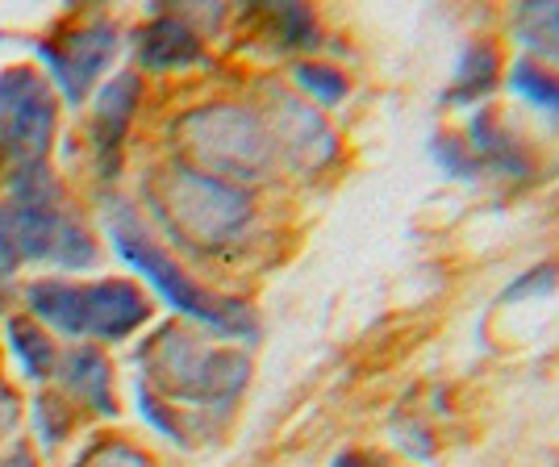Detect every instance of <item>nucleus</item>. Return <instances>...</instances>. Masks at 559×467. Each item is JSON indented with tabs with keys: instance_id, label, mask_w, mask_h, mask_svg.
Returning a JSON list of instances; mask_svg holds the SVG:
<instances>
[{
	"instance_id": "obj_21",
	"label": "nucleus",
	"mask_w": 559,
	"mask_h": 467,
	"mask_svg": "<svg viewBox=\"0 0 559 467\" xmlns=\"http://www.w3.org/2000/svg\"><path fill=\"white\" fill-rule=\"evenodd\" d=\"M551 284H556V267H535L526 280L513 284L506 297H510V301H518V297H526V292H538V288H551Z\"/></svg>"
},
{
	"instance_id": "obj_24",
	"label": "nucleus",
	"mask_w": 559,
	"mask_h": 467,
	"mask_svg": "<svg viewBox=\"0 0 559 467\" xmlns=\"http://www.w3.org/2000/svg\"><path fill=\"white\" fill-rule=\"evenodd\" d=\"M334 467H372V464H368L364 455H343V459H338Z\"/></svg>"
},
{
	"instance_id": "obj_17",
	"label": "nucleus",
	"mask_w": 559,
	"mask_h": 467,
	"mask_svg": "<svg viewBox=\"0 0 559 467\" xmlns=\"http://www.w3.org/2000/svg\"><path fill=\"white\" fill-rule=\"evenodd\" d=\"M297 84H301L313 100H322V105H334V100L347 96V75L334 68H322V63H301V68H297Z\"/></svg>"
},
{
	"instance_id": "obj_18",
	"label": "nucleus",
	"mask_w": 559,
	"mask_h": 467,
	"mask_svg": "<svg viewBox=\"0 0 559 467\" xmlns=\"http://www.w3.org/2000/svg\"><path fill=\"white\" fill-rule=\"evenodd\" d=\"M34 426H38V439L47 446H55L63 434H68L71 426V414H68V400L63 397H38L34 400Z\"/></svg>"
},
{
	"instance_id": "obj_15",
	"label": "nucleus",
	"mask_w": 559,
	"mask_h": 467,
	"mask_svg": "<svg viewBox=\"0 0 559 467\" xmlns=\"http://www.w3.org/2000/svg\"><path fill=\"white\" fill-rule=\"evenodd\" d=\"M510 93L522 96L535 109H547V113L559 117V71L538 68L531 59H518L510 68Z\"/></svg>"
},
{
	"instance_id": "obj_14",
	"label": "nucleus",
	"mask_w": 559,
	"mask_h": 467,
	"mask_svg": "<svg viewBox=\"0 0 559 467\" xmlns=\"http://www.w3.org/2000/svg\"><path fill=\"white\" fill-rule=\"evenodd\" d=\"M4 330H9V347L17 350V359H22L25 375H34V380H47V375L55 372V363H59L47 334L34 326L29 318H9V322H4Z\"/></svg>"
},
{
	"instance_id": "obj_5",
	"label": "nucleus",
	"mask_w": 559,
	"mask_h": 467,
	"mask_svg": "<svg viewBox=\"0 0 559 467\" xmlns=\"http://www.w3.org/2000/svg\"><path fill=\"white\" fill-rule=\"evenodd\" d=\"M159 209L197 247H222L251 221V201L242 188L201 176L192 167H171L159 180Z\"/></svg>"
},
{
	"instance_id": "obj_13",
	"label": "nucleus",
	"mask_w": 559,
	"mask_h": 467,
	"mask_svg": "<svg viewBox=\"0 0 559 467\" xmlns=\"http://www.w3.org/2000/svg\"><path fill=\"white\" fill-rule=\"evenodd\" d=\"M134 100H139V80L134 75H117L109 80L100 96H96V134L105 146H117L126 134V121L134 117Z\"/></svg>"
},
{
	"instance_id": "obj_2",
	"label": "nucleus",
	"mask_w": 559,
	"mask_h": 467,
	"mask_svg": "<svg viewBox=\"0 0 559 467\" xmlns=\"http://www.w3.org/2000/svg\"><path fill=\"white\" fill-rule=\"evenodd\" d=\"M29 309L50 322L59 334H93V338H126L139 330L151 313V304L134 284L100 280V284H63L38 280L25 292Z\"/></svg>"
},
{
	"instance_id": "obj_16",
	"label": "nucleus",
	"mask_w": 559,
	"mask_h": 467,
	"mask_svg": "<svg viewBox=\"0 0 559 467\" xmlns=\"http://www.w3.org/2000/svg\"><path fill=\"white\" fill-rule=\"evenodd\" d=\"M518 34L547 63H559V4H526L518 13Z\"/></svg>"
},
{
	"instance_id": "obj_6",
	"label": "nucleus",
	"mask_w": 559,
	"mask_h": 467,
	"mask_svg": "<svg viewBox=\"0 0 559 467\" xmlns=\"http://www.w3.org/2000/svg\"><path fill=\"white\" fill-rule=\"evenodd\" d=\"M55 139V96L34 68L0 71V146L17 167H43Z\"/></svg>"
},
{
	"instance_id": "obj_22",
	"label": "nucleus",
	"mask_w": 559,
	"mask_h": 467,
	"mask_svg": "<svg viewBox=\"0 0 559 467\" xmlns=\"http://www.w3.org/2000/svg\"><path fill=\"white\" fill-rule=\"evenodd\" d=\"M13 426H17V397H13L9 384L0 380V439H4Z\"/></svg>"
},
{
	"instance_id": "obj_3",
	"label": "nucleus",
	"mask_w": 559,
	"mask_h": 467,
	"mask_svg": "<svg viewBox=\"0 0 559 467\" xmlns=\"http://www.w3.org/2000/svg\"><path fill=\"white\" fill-rule=\"evenodd\" d=\"M180 142L192 155V171L213 180H255L272 164L267 125L251 109L238 105H210L180 121Z\"/></svg>"
},
{
	"instance_id": "obj_11",
	"label": "nucleus",
	"mask_w": 559,
	"mask_h": 467,
	"mask_svg": "<svg viewBox=\"0 0 559 467\" xmlns=\"http://www.w3.org/2000/svg\"><path fill=\"white\" fill-rule=\"evenodd\" d=\"M55 368L63 375V388H68L71 397L88 400L100 414H117L114 384H109V363H105L100 350L75 347V350H68L63 363H55Z\"/></svg>"
},
{
	"instance_id": "obj_4",
	"label": "nucleus",
	"mask_w": 559,
	"mask_h": 467,
	"mask_svg": "<svg viewBox=\"0 0 559 467\" xmlns=\"http://www.w3.org/2000/svg\"><path fill=\"white\" fill-rule=\"evenodd\" d=\"M114 242H117V251H121V259L155 284L159 297H164L167 304H176L180 313L197 318L201 326L217 330V334H226V338H251V334H255V318L247 313V304L226 301V297H213V292H205L201 284H192L185 272H180V267H176V263H171V259L139 230V226L114 221Z\"/></svg>"
},
{
	"instance_id": "obj_1",
	"label": "nucleus",
	"mask_w": 559,
	"mask_h": 467,
	"mask_svg": "<svg viewBox=\"0 0 559 467\" xmlns=\"http://www.w3.org/2000/svg\"><path fill=\"white\" fill-rule=\"evenodd\" d=\"M146 380L159 384L164 397H180L192 405H226L247 384L251 363L234 350L210 347L188 330L167 326L142 347Z\"/></svg>"
},
{
	"instance_id": "obj_20",
	"label": "nucleus",
	"mask_w": 559,
	"mask_h": 467,
	"mask_svg": "<svg viewBox=\"0 0 559 467\" xmlns=\"http://www.w3.org/2000/svg\"><path fill=\"white\" fill-rule=\"evenodd\" d=\"M17 247H13V238H9V226H4V209H0V297H4V288L13 280V272H17Z\"/></svg>"
},
{
	"instance_id": "obj_7",
	"label": "nucleus",
	"mask_w": 559,
	"mask_h": 467,
	"mask_svg": "<svg viewBox=\"0 0 559 467\" xmlns=\"http://www.w3.org/2000/svg\"><path fill=\"white\" fill-rule=\"evenodd\" d=\"M117 47V29L109 22H93L84 29H75L63 38V47H38V55L47 59V68L55 71V80L63 84L68 100H80L88 93L100 68L109 63V55Z\"/></svg>"
},
{
	"instance_id": "obj_8",
	"label": "nucleus",
	"mask_w": 559,
	"mask_h": 467,
	"mask_svg": "<svg viewBox=\"0 0 559 467\" xmlns=\"http://www.w3.org/2000/svg\"><path fill=\"white\" fill-rule=\"evenodd\" d=\"M267 139L301 167H322L334 155V134L326 130V121L313 113L309 105H301V100H293V96L284 93H272Z\"/></svg>"
},
{
	"instance_id": "obj_9",
	"label": "nucleus",
	"mask_w": 559,
	"mask_h": 467,
	"mask_svg": "<svg viewBox=\"0 0 559 467\" xmlns=\"http://www.w3.org/2000/svg\"><path fill=\"white\" fill-rule=\"evenodd\" d=\"M467 155L476 171H501V176H526L531 171V155L518 146L510 130L501 125L497 113L472 117V130H467Z\"/></svg>"
},
{
	"instance_id": "obj_12",
	"label": "nucleus",
	"mask_w": 559,
	"mask_h": 467,
	"mask_svg": "<svg viewBox=\"0 0 559 467\" xmlns=\"http://www.w3.org/2000/svg\"><path fill=\"white\" fill-rule=\"evenodd\" d=\"M497 71H501V50L492 43H472L460 59V71H455V84L447 88V105H476L480 96L492 93L497 84Z\"/></svg>"
},
{
	"instance_id": "obj_23",
	"label": "nucleus",
	"mask_w": 559,
	"mask_h": 467,
	"mask_svg": "<svg viewBox=\"0 0 559 467\" xmlns=\"http://www.w3.org/2000/svg\"><path fill=\"white\" fill-rule=\"evenodd\" d=\"M0 467H34V459H29V451H25V446H13V451L0 459Z\"/></svg>"
},
{
	"instance_id": "obj_10",
	"label": "nucleus",
	"mask_w": 559,
	"mask_h": 467,
	"mask_svg": "<svg viewBox=\"0 0 559 467\" xmlns=\"http://www.w3.org/2000/svg\"><path fill=\"white\" fill-rule=\"evenodd\" d=\"M139 63L146 71H171L201 63V38L176 17H159L139 34Z\"/></svg>"
},
{
	"instance_id": "obj_19",
	"label": "nucleus",
	"mask_w": 559,
	"mask_h": 467,
	"mask_svg": "<svg viewBox=\"0 0 559 467\" xmlns=\"http://www.w3.org/2000/svg\"><path fill=\"white\" fill-rule=\"evenodd\" d=\"M75 467H151V464H146V455L134 451V446L100 443V446H93V451H88Z\"/></svg>"
}]
</instances>
